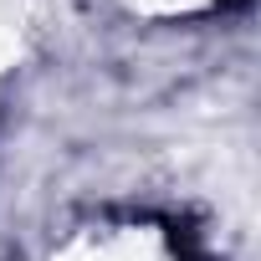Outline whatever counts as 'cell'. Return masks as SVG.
Wrapping results in <instances>:
<instances>
[{"label": "cell", "mask_w": 261, "mask_h": 261, "mask_svg": "<svg viewBox=\"0 0 261 261\" xmlns=\"http://www.w3.org/2000/svg\"><path fill=\"white\" fill-rule=\"evenodd\" d=\"M46 261H185V246L174 241L169 225L118 210V215H87L67 225L46 246Z\"/></svg>", "instance_id": "1"}, {"label": "cell", "mask_w": 261, "mask_h": 261, "mask_svg": "<svg viewBox=\"0 0 261 261\" xmlns=\"http://www.w3.org/2000/svg\"><path fill=\"white\" fill-rule=\"evenodd\" d=\"M108 6L128 11V16H149V21H179V16H205L220 0H108Z\"/></svg>", "instance_id": "2"}]
</instances>
